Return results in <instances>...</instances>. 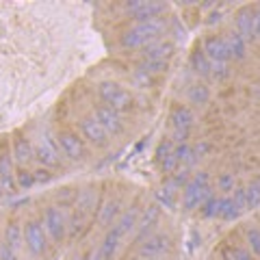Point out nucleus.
<instances>
[{"label": "nucleus", "instance_id": "f257e3e1", "mask_svg": "<svg viewBox=\"0 0 260 260\" xmlns=\"http://www.w3.org/2000/svg\"><path fill=\"white\" fill-rule=\"evenodd\" d=\"M162 30H165V20L162 18L133 24L128 30H124L119 35V46L124 48V50H141V48H145L148 44L158 42Z\"/></svg>", "mask_w": 260, "mask_h": 260}, {"label": "nucleus", "instance_id": "f03ea898", "mask_svg": "<svg viewBox=\"0 0 260 260\" xmlns=\"http://www.w3.org/2000/svg\"><path fill=\"white\" fill-rule=\"evenodd\" d=\"M95 93H98V100H100V104H104V107L121 113V115L137 111V98L133 95L130 89H126L124 85H119V83H113V80H102V83H98Z\"/></svg>", "mask_w": 260, "mask_h": 260}, {"label": "nucleus", "instance_id": "7ed1b4c3", "mask_svg": "<svg viewBox=\"0 0 260 260\" xmlns=\"http://www.w3.org/2000/svg\"><path fill=\"white\" fill-rule=\"evenodd\" d=\"M213 186H210V174L208 172H198L191 176L189 184L182 189L180 195V202H182V208L184 210H195V208H202V204L213 195Z\"/></svg>", "mask_w": 260, "mask_h": 260}, {"label": "nucleus", "instance_id": "20e7f679", "mask_svg": "<svg viewBox=\"0 0 260 260\" xmlns=\"http://www.w3.org/2000/svg\"><path fill=\"white\" fill-rule=\"evenodd\" d=\"M39 221H42L52 245L59 247L68 241V213H65V208H61L59 204L46 206L42 217H39Z\"/></svg>", "mask_w": 260, "mask_h": 260}, {"label": "nucleus", "instance_id": "39448f33", "mask_svg": "<svg viewBox=\"0 0 260 260\" xmlns=\"http://www.w3.org/2000/svg\"><path fill=\"white\" fill-rule=\"evenodd\" d=\"M24 228V249L30 254V258H44L48 254V249H50V239H48V234L44 230V225L39 219H26V221L22 223Z\"/></svg>", "mask_w": 260, "mask_h": 260}, {"label": "nucleus", "instance_id": "423d86ee", "mask_svg": "<svg viewBox=\"0 0 260 260\" xmlns=\"http://www.w3.org/2000/svg\"><path fill=\"white\" fill-rule=\"evenodd\" d=\"M54 141H56V148L63 154V158H68L72 162H83L89 158V148L87 143L80 139V135L72 128H63L54 135Z\"/></svg>", "mask_w": 260, "mask_h": 260}, {"label": "nucleus", "instance_id": "0eeeda50", "mask_svg": "<svg viewBox=\"0 0 260 260\" xmlns=\"http://www.w3.org/2000/svg\"><path fill=\"white\" fill-rule=\"evenodd\" d=\"M167 121L174 133V141L182 143L184 139H189V133L195 126V113L191 111V107H186V104H174V107L169 109Z\"/></svg>", "mask_w": 260, "mask_h": 260}, {"label": "nucleus", "instance_id": "6e6552de", "mask_svg": "<svg viewBox=\"0 0 260 260\" xmlns=\"http://www.w3.org/2000/svg\"><path fill=\"white\" fill-rule=\"evenodd\" d=\"M76 133L80 135V139H83L87 145H93V148H107L111 143V135L100 126V121H98L93 115H85L76 121Z\"/></svg>", "mask_w": 260, "mask_h": 260}, {"label": "nucleus", "instance_id": "1a4fd4ad", "mask_svg": "<svg viewBox=\"0 0 260 260\" xmlns=\"http://www.w3.org/2000/svg\"><path fill=\"white\" fill-rule=\"evenodd\" d=\"M35 160L39 162V167H46V169H61L63 167V156L59 148H56V141L52 135H42L39 141L35 145Z\"/></svg>", "mask_w": 260, "mask_h": 260}, {"label": "nucleus", "instance_id": "9d476101", "mask_svg": "<svg viewBox=\"0 0 260 260\" xmlns=\"http://www.w3.org/2000/svg\"><path fill=\"white\" fill-rule=\"evenodd\" d=\"M91 115L100 121V126L107 130L111 137H121L128 130V121L124 119V115L117 111H113L109 107H104V104L95 102L93 109H91Z\"/></svg>", "mask_w": 260, "mask_h": 260}, {"label": "nucleus", "instance_id": "9b49d317", "mask_svg": "<svg viewBox=\"0 0 260 260\" xmlns=\"http://www.w3.org/2000/svg\"><path fill=\"white\" fill-rule=\"evenodd\" d=\"M202 50L208 56L210 63H223L230 65V54H228V46L223 42V35H217V32H210L202 42Z\"/></svg>", "mask_w": 260, "mask_h": 260}, {"label": "nucleus", "instance_id": "f8f14e48", "mask_svg": "<svg viewBox=\"0 0 260 260\" xmlns=\"http://www.w3.org/2000/svg\"><path fill=\"white\" fill-rule=\"evenodd\" d=\"M11 154L15 167H28L30 160H35V145L28 141V137L22 133H15L11 139Z\"/></svg>", "mask_w": 260, "mask_h": 260}, {"label": "nucleus", "instance_id": "ddd939ff", "mask_svg": "<svg viewBox=\"0 0 260 260\" xmlns=\"http://www.w3.org/2000/svg\"><path fill=\"white\" fill-rule=\"evenodd\" d=\"M174 150H176V141L172 139V137L162 139L158 143V148H156V165L165 176H172L176 169L180 167L178 165V160H176V156H174Z\"/></svg>", "mask_w": 260, "mask_h": 260}, {"label": "nucleus", "instance_id": "4468645a", "mask_svg": "<svg viewBox=\"0 0 260 260\" xmlns=\"http://www.w3.org/2000/svg\"><path fill=\"white\" fill-rule=\"evenodd\" d=\"M176 52V44L172 39H158V42H152L145 48H141L139 59L143 61H169Z\"/></svg>", "mask_w": 260, "mask_h": 260}, {"label": "nucleus", "instance_id": "2eb2a0df", "mask_svg": "<svg viewBox=\"0 0 260 260\" xmlns=\"http://www.w3.org/2000/svg\"><path fill=\"white\" fill-rule=\"evenodd\" d=\"M124 9L128 11V15L135 20V24L139 22H150L160 18V13L167 9L165 5H156V3H130Z\"/></svg>", "mask_w": 260, "mask_h": 260}, {"label": "nucleus", "instance_id": "dca6fc26", "mask_svg": "<svg viewBox=\"0 0 260 260\" xmlns=\"http://www.w3.org/2000/svg\"><path fill=\"white\" fill-rule=\"evenodd\" d=\"M172 247V239L167 237V234H152V237L145 239L141 245H139V258H158L162 256L165 251H169Z\"/></svg>", "mask_w": 260, "mask_h": 260}, {"label": "nucleus", "instance_id": "f3484780", "mask_svg": "<svg viewBox=\"0 0 260 260\" xmlns=\"http://www.w3.org/2000/svg\"><path fill=\"white\" fill-rule=\"evenodd\" d=\"M234 30L245 39V42H256L254 37V7H241L234 13Z\"/></svg>", "mask_w": 260, "mask_h": 260}, {"label": "nucleus", "instance_id": "a211bd4d", "mask_svg": "<svg viewBox=\"0 0 260 260\" xmlns=\"http://www.w3.org/2000/svg\"><path fill=\"white\" fill-rule=\"evenodd\" d=\"M121 208H124V202H121V198H109V200L102 204V208L95 210L93 221H98L102 228H107L109 223H113L115 219L121 217V213H124Z\"/></svg>", "mask_w": 260, "mask_h": 260}, {"label": "nucleus", "instance_id": "6ab92c4d", "mask_svg": "<svg viewBox=\"0 0 260 260\" xmlns=\"http://www.w3.org/2000/svg\"><path fill=\"white\" fill-rule=\"evenodd\" d=\"M223 42L228 46V54H230V61H245L247 59V42L243 39L237 30H228L223 32Z\"/></svg>", "mask_w": 260, "mask_h": 260}, {"label": "nucleus", "instance_id": "aec40b11", "mask_svg": "<svg viewBox=\"0 0 260 260\" xmlns=\"http://www.w3.org/2000/svg\"><path fill=\"white\" fill-rule=\"evenodd\" d=\"M189 65H191V70L200 78L213 80V63L208 61V56L204 54V50H202V46H195L193 48V52L189 56Z\"/></svg>", "mask_w": 260, "mask_h": 260}, {"label": "nucleus", "instance_id": "412c9836", "mask_svg": "<svg viewBox=\"0 0 260 260\" xmlns=\"http://www.w3.org/2000/svg\"><path fill=\"white\" fill-rule=\"evenodd\" d=\"M5 245L15 254L24 247V228L18 219H9L5 223Z\"/></svg>", "mask_w": 260, "mask_h": 260}, {"label": "nucleus", "instance_id": "4be33fe9", "mask_svg": "<svg viewBox=\"0 0 260 260\" xmlns=\"http://www.w3.org/2000/svg\"><path fill=\"white\" fill-rule=\"evenodd\" d=\"M135 70L143 72V74H148L152 78H156L160 74H167L169 61H143V59H139V61H137V65H135Z\"/></svg>", "mask_w": 260, "mask_h": 260}, {"label": "nucleus", "instance_id": "5701e85b", "mask_svg": "<svg viewBox=\"0 0 260 260\" xmlns=\"http://www.w3.org/2000/svg\"><path fill=\"white\" fill-rule=\"evenodd\" d=\"M221 200H223V195H217L213 193L210 198L202 204L200 208V217L202 219H219V213H221Z\"/></svg>", "mask_w": 260, "mask_h": 260}, {"label": "nucleus", "instance_id": "b1692460", "mask_svg": "<svg viewBox=\"0 0 260 260\" xmlns=\"http://www.w3.org/2000/svg\"><path fill=\"white\" fill-rule=\"evenodd\" d=\"M237 176H234L232 172H221V174H217L215 178V189L217 191H221L223 193V198L225 195H230L234 193V189H237Z\"/></svg>", "mask_w": 260, "mask_h": 260}, {"label": "nucleus", "instance_id": "393cba45", "mask_svg": "<svg viewBox=\"0 0 260 260\" xmlns=\"http://www.w3.org/2000/svg\"><path fill=\"white\" fill-rule=\"evenodd\" d=\"M186 98L191 104H206L210 100V89L204 83H195L186 89Z\"/></svg>", "mask_w": 260, "mask_h": 260}, {"label": "nucleus", "instance_id": "a878e982", "mask_svg": "<svg viewBox=\"0 0 260 260\" xmlns=\"http://www.w3.org/2000/svg\"><path fill=\"white\" fill-rule=\"evenodd\" d=\"M221 258L223 260H256L249 249L241 247V245H232V243H228V245L221 247Z\"/></svg>", "mask_w": 260, "mask_h": 260}, {"label": "nucleus", "instance_id": "bb28decb", "mask_svg": "<svg viewBox=\"0 0 260 260\" xmlns=\"http://www.w3.org/2000/svg\"><path fill=\"white\" fill-rule=\"evenodd\" d=\"M243 210L239 208V204L232 200V195H225L221 200V213H219V219L221 221H232V219H237Z\"/></svg>", "mask_w": 260, "mask_h": 260}, {"label": "nucleus", "instance_id": "cd10ccee", "mask_svg": "<svg viewBox=\"0 0 260 260\" xmlns=\"http://www.w3.org/2000/svg\"><path fill=\"white\" fill-rule=\"evenodd\" d=\"M245 239H247V245H249L251 256H258L260 258V225L245 223Z\"/></svg>", "mask_w": 260, "mask_h": 260}, {"label": "nucleus", "instance_id": "c85d7f7f", "mask_svg": "<svg viewBox=\"0 0 260 260\" xmlns=\"http://www.w3.org/2000/svg\"><path fill=\"white\" fill-rule=\"evenodd\" d=\"M245 204L249 210H254L260 206V178L251 180L247 186H245Z\"/></svg>", "mask_w": 260, "mask_h": 260}, {"label": "nucleus", "instance_id": "c756f323", "mask_svg": "<svg viewBox=\"0 0 260 260\" xmlns=\"http://www.w3.org/2000/svg\"><path fill=\"white\" fill-rule=\"evenodd\" d=\"M15 182H18V189H30L35 186V176L28 167H15Z\"/></svg>", "mask_w": 260, "mask_h": 260}, {"label": "nucleus", "instance_id": "7c9ffc66", "mask_svg": "<svg viewBox=\"0 0 260 260\" xmlns=\"http://www.w3.org/2000/svg\"><path fill=\"white\" fill-rule=\"evenodd\" d=\"M32 176H35V184H48L54 178V174L46 167H37L35 172H32Z\"/></svg>", "mask_w": 260, "mask_h": 260}, {"label": "nucleus", "instance_id": "2f4dec72", "mask_svg": "<svg viewBox=\"0 0 260 260\" xmlns=\"http://www.w3.org/2000/svg\"><path fill=\"white\" fill-rule=\"evenodd\" d=\"M0 260H18V254L7 247V245H5V241L0 243Z\"/></svg>", "mask_w": 260, "mask_h": 260}, {"label": "nucleus", "instance_id": "473e14b6", "mask_svg": "<svg viewBox=\"0 0 260 260\" xmlns=\"http://www.w3.org/2000/svg\"><path fill=\"white\" fill-rule=\"evenodd\" d=\"M254 37L260 39V5L254 7Z\"/></svg>", "mask_w": 260, "mask_h": 260}, {"label": "nucleus", "instance_id": "72a5a7b5", "mask_svg": "<svg viewBox=\"0 0 260 260\" xmlns=\"http://www.w3.org/2000/svg\"><path fill=\"white\" fill-rule=\"evenodd\" d=\"M89 256H91V251H87V254H83V256H76V258H72V260H89Z\"/></svg>", "mask_w": 260, "mask_h": 260}, {"label": "nucleus", "instance_id": "f704fd0d", "mask_svg": "<svg viewBox=\"0 0 260 260\" xmlns=\"http://www.w3.org/2000/svg\"><path fill=\"white\" fill-rule=\"evenodd\" d=\"M3 195H5V193H3V186H0V198H3Z\"/></svg>", "mask_w": 260, "mask_h": 260}, {"label": "nucleus", "instance_id": "c9c22d12", "mask_svg": "<svg viewBox=\"0 0 260 260\" xmlns=\"http://www.w3.org/2000/svg\"><path fill=\"white\" fill-rule=\"evenodd\" d=\"M139 260H150V258H139Z\"/></svg>", "mask_w": 260, "mask_h": 260}]
</instances>
